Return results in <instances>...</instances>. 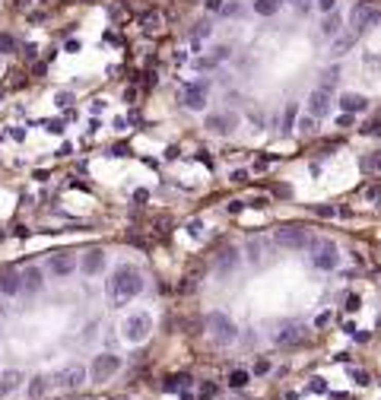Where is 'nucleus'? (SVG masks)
Returning <instances> with one entry per match:
<instances>
[{
    "instance_id": "f257e3e1",
    "label": "nucleus",
    "mask_w": 381,
    "mask_h": 400,
    "mask_svg": "<svg viewBox=\"0 0 381 400\" xmlns=\"http://www.w3.org/2000/svg\"><path fill=\"white\" fill-rule=\"evenodd\" d=\"M105 293L115 305H127L131 299H137L143 293V274L134 264H121V267H115V274L108 277Z\"/></svg>"
},
{
    "instance_id": "f03ea898",
    "label": "nucleus",
    "mask_w": 381,
    "mask_h": 400,
    "mask_svg": "<svg viewBox=\"0 0 381 400\" xmlns=\"http://www.w3.org/2000/svg\"><path fill=\"white\" fill-rule=\"evenodd\" d=\"M207 334L216 347H232V343L239 340V327H235V321L226 312H210L207 315Z\"/></svg>"
},
{
    "instance_id": "7ed1b4c3",
    "label": "nucleus",
    "mask_w": 381,
    "mask_h": 400,
    "mask_svg": "<svg viewBox=\"0 0 381 400\" xmlns=\"http://www.w3.org/2000/svg\"><path fill=\"white\" fill-rule=\"evenodd\" d=\"M312 264H315L318 270H337V264H340V251H337V245H334L331 239H318V242H312Z\"/></svg>"
},
{
    "instance_id": "20e7f679",
    "label": "nucleus",
    "mask_w": 381,
    "mask_h": 400,
    "mask_svg": "<svg viewBox=\"0 0 381 400\" xmlns=\"http://www.w3.org/2000/svg\"><path fill=\"white\" fill-rule=\"evenodd\" d=\"M124 340L127 343H143L150 337V331H153V315H147V312H137V315H131L124 321Z\"/></svg>"
},
{
    "instance_id": "39448f33",
    "label": "nucleus",
    "mask_w": 381,
    "mask_h": 400,
    "mask_svg": "<svg viewBox=\"0 0 381 400\" xmlns=\"http://www.w3.org/2000/svg\"><path fill=\"white\" fill-rule=\"evenodd\" d=\"M381 23V7H375V4H356V10H353V16H350V26H353V32L356 35H362L369 26H378Z\"/></svg>"
},
{
    "instance_id": "423d86ee",
    "label": "nucleus",
    "mask_w": 381,
    "mask_h": 400,
    "mask_svg": "<svg viewBox=\"0 0 381 400\" xmlns=\"http://www.w3.org/2000/svg\"><path fill=\"white\" fill-rule=\"evenodd\" d=\"M118 369H121V359H118L115 353H102V356L93 359V369H89V375H93L96 381H108Z\"/></svg>"
},
{
    "instance_id": "0eeeda50",
    "label": "nucleus",
    "mask_w": 381,
    "mask_h": 400,
    "mask_svg": "<svg viewBox=\"0 0 381 400\" xmlns=\"http://www.w3.org/2000/svg\"><path fill=\"white\" fill-rule=\"evenodd\" d=\"M277 245L299 251V248L308 245V232H305L302 226H283V229H277Z\"/></svg>"
},
{
    "instance_id": "6e6552de",
    "label": "nucleus",
    "mask_w": 381,
    "mask_h": 400,
    "mask_svg": "<svg viewBox=\"0 0 381 400\" xmlns=\"http://www.w3.org/2000/svg\"><path fill=\"white\" fill-rule=\"evenodd\" d=\"M207 99H210V83L207 80H197V83H191L185 89V105L191 108V112H201V108L207 105Z\"/></svg>"
},
{
    "instance_id": "1a4fd4ad",
    "label": "nucleus",
    "mask_w": 381,
    "mask_h": 400,
    "mask_svg": "<svg viewBox=\"0 0 381 400\" xmlns=\"http://www.w3.org/2000/svg\"><path fill=\"white\" fill-rule=\"evenodd\" d=\"M235 124H239V118H235L232 112H216V115H207V127L213 134H220V137H229L235 131Z\"/></svg>"
},
{
    "instance_id": "9d476101",
    "label": "nucleus",
    "mask_w": 381,
    "mask_h": 400,
    "mask_svg": "<svg viewBox=\"0 0 381 400\" xmlns=\"http://www.w3.org/2000/svg\"><path fill=\"white\" fill-rule=\"evenodd\" d=\"M16 293H23V274H20V270H13V267H7L4 274H0V296L13 299Z\"/></svg>"
},
{
    "instance_id": "9b49d317",
    "label": "nucleus",
    "mask_w": 381,
    "mask_h": 400,
    "mask_svg": "<svg viewBox=\"0 0 381 400\" xmlns=\"http://www.w3.org/2000/svg\"><path fill=\"white\" fill-rule=\"evenodd\" d=\"M328 112H331V93L318 86L315 93L308 96V115H312V118H324Z\"/></svg>"
},
{
    "instance_id": "f8f14e48",
    "label": "nucleus",
    "mask_w": 381,
    "mask_h": 400,
    "mask_svg": "<svg viewBox=\"0 0 381 400\" xmlns=\"http://www.w3.org/2000/svg\"><path fill=\"white\" fill-rule=\"evenodd\" d=\"M80 267H83V274H86V277L102 274V270H105V251H102V248H89V251L83 254Z\"/></svg>"
},
{
    "instance_id": "ddd939ff",
    "label": "nucleus",
    "mask_w": 381,
    "mask_h": 400,
    "mask_svg": "<svg viewBox=\"0 0 381 400\" xmlns=\"http://www.w3.org/2000/svg\"><path fill=\"white\" fill-rule=\"evenodd\" d=\"M239 261H242V251H239V248L220 251V254H216V274H220V277H229L232 270L239 267Z\"/></svg>"
},
{
    "instance_id": "4468645a",
    "label": "nucleus",
    "mask_w": 381,
    "mask_h": 400,
    "mask_svg": "<svg viewBox=\"0 0 381 400\" xmlns=\"http://www.w3.org/2000/svg\"><path fill=\"white\" fill-rule=\"evenodd\" d=\"M83 381H86V369H83V366H67V369L58 375V385H61L64 391H77Z\"/></svg>"
},
{
    "instance_id": "2eb2a0df",
    "label": "nucleus",
    "mask_w": 381,
    "mask_h": 400,
    "mask_svg": "<svg viewBox=\"0 0 381 400\" xmlns=\"http://www.w3.org/2000/svg\"><path fill=\"white\" fill-rule=\"evenodd\" d=\"M48 270H51V274L54 277H70V274H74V270H77V258H74V254H54V258H51V264H48Z\"/></svg>"
},
{
    "instance_id": "dca6fc26",
    "label": "nucleus",
    "mask_w": 381,
    "mask_h": 400,
    "mask_svg": "<svg viewBox=\"0 0 381 400\" xmlns=\"http://www.w3.org/2000/svg\"><path fill=\"white\" fill-rule=\"evenodd\" d=\"M337 105L343 108L347 115H359V112H369V99L366 96H359V93H343L337 99Z\"/></svg>"
},
{
    "instance_id": "f3484780",
    "label": "nucleus",
    "mask_w": 381,
    "mask_h": 400,
    "mask_svg": "<svg viewBox=\"0 0 381 400\" xmlns=\"http://www.w3.org/2000/svg\"><path fill=\"white\" fill-rule=\"evenodd\" d=\"M45 274H42V267H29L26 270V274H23V289H26V293H39V289H42V280Z\"/></svg>"
},
{
    "instance_id": "a211bd4d",
    "label": "nucleus",
    "mask_w": 381,
    "mask_h": 400,
    "mask_svg": "<svg viewBox=\"0 0 381 400\" xmlns=\"http://www.w3.org/2000/svg\"><path fill=\"white\" fill-rule=\"evenodd\" d=\"M343 29V16L334 10V13H324V20H321V32L328 35V39H334V35Z\"/></svg>"
},
{
    "instance_id": "6ab92c4d",
    "label": "nucleus",
    "mask_w": 381,
    "mask_h": 400,
    "mask_svg": "<svg viewBox=\"0 0 381 400\" xmlns=\"http://www.w3.org/2000/svg\"><path fill=\"white\" fill-rule=\"evenodd\" d=\"M274 340H277V347H293V343H299V340H302V331H299L296 324H293V327H283V331H280Z\"/></svg>"
},
{
    "instance_id": "aec40b11",
    "label": "nucleus",
    "mask_w": 381,
    "mask_h": 400,
    "mask_svg": "<svg viewBox=\"0 0 381 400\" xmlns=\"http://www.w3.org/2000/svg\"><path fill=\"white\" fill-rule=\"evenodd\" d=\"M296 121H299V108H296V102H289V105H286V115H283V137L293 134Z\"/></svg>"
},
{
    "instance_id": "412c9836",
    "label": "nucleus",
    "mask_w": 381,
    "mask_h": 400,
    "mask_svg": "<svg viewBox=\"0 0 381 400\" xmlns=\"http://www.w3.org/2000/svg\"><path fill=\"white\" fill-rule=\"evenodd\" d=\"M283 7V0H254V13L258 16H274Z\"/></svg>"
},
{
    "instance_id": "4be33fe9",
    "label": "nucleus",
    "mask_w": 381,
    "mask_h": 400,
    "mask_svg": "<svg viewBox=\"0 0 381 400\" xmlns=\"http://www.w3.org/2000/svg\"><path fill=\"white\" fill-rule=\"evenodd\" d=\"M20 381H23V375H20V372H7V375H0V394H10V391H16V388H20Z\"/></svg>"
},
{
    "instance_id": "5701e85b",
    "label": "nucleus",
    "mask_w": 381,
    "mask_h": 400,
    "mask_svg": "<svg viewBox=\"0 0 381 400\" xmlns=\"http://www.w3.org/2000/svg\"><path fill=\"white\" fill-rule=\"evenodd\" d=\"M159 20H162V16H159L156 10H147V13L140 16V26H143V32H156V29H159Z\"/></svg>"
},
{
    "instance_id": "b1692460",
    "label": "nucleus",
    "mask_w": 381,
    "mask_h": 400,
    "mask_svg": "<svg viewBox=\"0 0 381 400\" xmlns=\"http://www.w3.org/2000/svg\"><path fill=\"white\" fill-rule=\"evenodd\" d=\"M248 381H251V372H245V369H235V372H229V388H235V391H239V388H245Z\"/></svg>"
},
{
    "instance_id": "393cba45",
    "label": "nucleus",
    "mask_w": 381,
    "mask_h": 400,
    "mask_svg": "<svg viewBox=\"0 0 381 400\" xmlns=\"http://www.w3.org/2000/svg\"><path fill=\"white\" fill-rule=\"evenodd\" d=\"M356 39H359L356 32H350V35H340V39L334 42V54H347V51L356 45Z\"/></svg>"
},
{
    "instance_id": "a878e982",
    "label": "nucleus",
    "mask_w": 381,
    "mask_h": 400,
    "mask_svg": "<svg viewBox=\"0 0 381 400\" xmlns=\"http://www.w3.org/2000/svg\"><path fill=\"white\" fill-rule=\"evenodd\" d=\"M229 54H232V48L229 45H216V48H210V64L216 67V64H223V61H229Z\"/></svg>"
},
{
    "instance_id": "bb28decb",
    "label": "nucleus",
    "mask_w": 381,
    "mask_h": 400,
    "mask_svg": "<svg viewBox=\"0 0 381 400\" xmlns=\"http://www.w3.org/2000/svg\"><path fill=\"white\" fill-rule=\"evenodd\" d=\"M45 391H48V381H45L42 375H35V378H32V385H29V397H32V400H39V397H45Z\"/></svg>"
},
{
    "instance_id": "cd10ccee",
    "label": "nucleus",
    "mask_w": 381,
    "mask_h": 400,
    "mask_svg": "<svg viewBox=\"0 0 381 400\" xmlns=\"http://www.w3.org/2000/svg\"><path fill=\"white\" fill-rule=\"evenodd\" d=\"M337 80H340V67L334 64V67H328V70H324V80H321V89H328V93H331V89L337 86Z\"/></svg>"
},
{
    "instance_id": "c85d7f7f",
    "label": "nucleus",
    "mask_w": 381,
    "mask_h": 400,
    "mask_svg": "<svg viewBox=\"0 0 381 400\" xmlns=\"http://www.w3.org/2000/svg\"><path fill=\"white\" fill-rule=\"evenodd\" d=\"M362 169H366V172H381V150L362 156Z\"/></svg>"
},
{
    "instance_id": "c756f323",
    "label": "nucleus",
    "mask_w": 381,
    "mask_h": 400,
    "mask_svg": "<svg viewBox=\"0 0 381 400\" xmlns=\"http://www.w3.org/2000/svg\"><path fill=\"white\" fill-rule=\"evenodd\" d=\"M16 51V39L10 32H0V54H13Z\"/></svg>"
},
{
    "instance_id": "7c9ffc66",
    "label": "nucleus",
    "mask_w": 381,
    "mask_h": 400,
    "mask_svg": "<svg viewBox=\"0 0 381 400\" xmlns=\"http://www.w3.org/2000/svg\"><path fill=\"white\" fill-rule=\"evenodd\" d=\"M185 232L191 235V239H201V235H204V220H197V216H194V220L185 226Z\"/></svg>"
},
{
    "instance_id": "2f4dec72",
    "label": "nucleus",
    "mask_w": 381,
    "mask_h": 400,
    "mask_svg": "<svg viewBox=\"0 0 381 400\" xmlns=\"http://www.w3.org/2000/svg\"><path fill=\"white\" fill-rule=\"evenodd\" d=\"M54 105H58V108H70V105H74V93H64V89H61V93L54 96Z\"/></svg>"
},
{
    "instance_id": "473e14b6",
    "label": "nucleus",
    "mask_w": 381,
    "mask_h": 400,
    "mask_svg": "<svg viewBox=\"0 0 381 400\" xmlns=\"http://www.w3.org/2000/svg\"><path fill=\"white\" fill-rule=\"evenodd\" d=\"M210 32H213V29H210L207 23H197V26H194V42H204V39H210Z\"/></svg>"
},
{
    "instance_id": "72a5a7b5",
    "label": "nucleus",
    "mask_w": 381,
    "mask_h": 400,
    "mask_svg": "<svg viewBox=\"0 0 381 400\" xmlns=\"http://www.w3.org/2000/svg\"><path fill=\"white\" fill-rule=\"evenodd\" d=\"M308 391H315V394H328V381H324V378H312Z\"/></svg>"
},
{
    "instance_id": "f704fd0d",
    "label": "nucleus",
    "mask_w": 381,
    "mask_h": 400,
    "mask_svg": "<svg viewBox=\"0 0 381 400\" xmlns=\"http://www.w3.org/2000/svg\"><path fill=\"white\" fill-rule=\"evenodd\" d=\"M220 16H226V20H232V16H239V4H223V10H220Z\"/></svg>"
},
{
    "instance_id": "c9c22d12",
    "label": "nucleus",
    "mask_w": 381,
    "mask_h": 400,
    "mask_svg": "<svg viewBox=\"0 0 381 400\" xmlns=\"http://www.w3.org/2000/svg\"><path fill=\"white\" fill-rule=\"evenodd\" d=\"M185 381H188V378H181V375H178V378H169V381H162V388H166V391H178L181 385H185Z\"/></svg>"
},
{
    "instance_id": "e433bc0d",
    "label": "nucleus",
    "mask_w": 381,
    "mask_h": 400,
    "mask_svg": "<svg viewBox=\"0 0 381 400\" xmlns=\"http://www.w3.org/2000/svg\"><path fill=\"white\" fill-rule=\"evenodd\" d=\"M315 7H318L321 13H334V10H337V0H315Z\"/></svg>"
},
{
    "instance_id": "4c0bfd02",
    "label": "nucleus",
    "mask_w": 381,
    "mask_h": 400,
    "mask_svg": "<svg viewBox=\"0 0 381 400\" xmlns=\"http://www.w3.org/2000/svg\"><path fill=\"white\" fill-rule=\"evenodd\" d=\"M289 4H293L299 13H308V10H312L315 7V0H289Z\"/></svg>"
},
{
    "instance_id": "58836bf2",
    "label": "nucleus",
    "mask_w": 381,
    "mask_h": 400,
    "mask_svg": "<svg viewBox=\"0 0 381 400\" xmlns=\"http://www.w3.org/2000/svg\"><path fill=\"white\" fill-rule=\"evenodd\" d=\"M248 258H251L254 264L261 261V242H251V245H248Z\"/></svg>"
},
{
    "instance_id": "ea45409f",
    "label": "nucleus",
    "mask_w": 381,
    "mask_h": 400,
    "mask_svg": "<svg viewBox=\"0 0 381 400\" xmlns=\"http://www.w3.org/2000/svg\"><path fill=\"white\" fill-rule=\"evenodd\" d=\"M359 305H362V299H359L356 293H350V296H347V312H359Z\"/></svg>"
},
{
    "instance_id": "a19ab883",
    "label": "nucleus",
    "mask_w": 381,
    "mask_h": 400,
    "mask_svg": "<svg viewBox=\"0 0 381 400\" xmlns=\"http://www.w3.org/2000/svg\"><path fill=\"white\" fill-rule=\"evenodd\" d=\"M270 372V362L267 359H258V362H254V375H267Z\"/></svg>"
},
{
    "instance_id": "79ce46f5",
    "label": "nucleus",
    "mask_w": 381,
    "mask_h": 400,
    "mask_svg": "<svg viewBox=\"0 0 381 400\" xmlns=\"http://www.w3.org/2000/svg\"><path fill=\"white\" fill-rule=\"evenodd\" d=\"M362 134H381V118H375L372 124H366V127H362Z\"/></svg>"
},
{
    "instance_id": "37998d69",
    "label": "nucleus",
    "mask_w": 381,
    "mask_h": 400,
    "mask_svg": "<svg viewBox=\"0 0 381 400\" xmlns=\"http://www.w3.org/2000/svg\"><path fill=\"white\" fill-rule=\"evenodd\" d=\"M213 394H216V388H213L210 381H207V385H201V394H197V397H201V400H210Z\"/></svg>"
},
{
    "instance_id": "c03bdc74",
    "label": "nucleus",
    "mask_w": 381,
    "mask_h": 400,
    "mask_svg": "<svg viewBox=\"0 0 381 400\" xmlns=\"http://www.w3.org/2000/svg\"><path fill=\"white\" fill-rule=\"evenodd\" d=\"M226 210H229L232 216H235V213H242V210H245V200H229V207H226Z\"/></svg>"
},
{
    "instance_id": "a18cd8bd",
    "label": "nucleus",
    "mask_w": 381,
    "mask_h": 400,
    "mask_svg": "<svg viewBox=\"0 0 381 400\" xmlns=\"http://www.w3.org/2000/svg\"><path fill=\"white\" fill-rule=\"evenodd\" d=\"M267 204H270V200H267V197H254V200H251V207H254V210H264Z\"/></svg>"
},
{
    "instance_id": "49530a36",
    "label": "nucleus",
    "mask_w": 381,
    "mask_h": 400,
    "mask_svg": "<svg viewBox=\"0 0 381 400\" xmlns=\"http://www.w3.org/2000/svg\"><path fill=\"white\" fill-rule=\"evenodd\" d=\"M223 4H226V0H207V10H213V13H220V10H223Z\"/></svg>"
},
{
    "instance_id": "de8ad7c7",
    "label": "nucleus",
    "mask_w": 381,
    "mask_h": 400,
    "mask_svg": "<svg viewBox=\"0 0 381 400\" xmlns=\"http://www.w3.org/2000/svg\"><path fill=\"white\" fill-rule=\"evenodd\" d=\"M299 127H302V131H305V134H312V131H315V118H305V121H302Z\"/></svg>"
},
{
    "instance_id": "09e8293b",
    "label": "nucleus",
    "mask_w": 381,
    "mask_h": 400,
    "mask_svg": "<svg viewBox=\"0 0 381 400\" xmlns=\"http://www.w3.org/2000/svg\"><path fill=\"white\" fill-rule=\"evenodd\" d=\"M48 131H51V134H64V121H51Z\"/></svg>"
},
{
    "instance_id": "8fccbe9b",
    "label": "nucleus",
    "mask_w": 381,
    "mask_h": 400,
    "mask_svg": "<svg viewBox=\"0 0 381 400\" xmlns=\"http://www.w3.org/2000/svg\"><path fill=\"white\" fill-rule=\"evenodd\" d=\"M350 124H353V115H347V112H343V115H340V121H337V127H350Z\"/></svg>"
},
{
    "instance_id": "3c124183",
    "label": "nucleus",
    "mask_w": 381,
    "mask_h": 400,
    "mask_svg": "<svg viewBox=\"0 0 381 400\" xmlns=\"http://www.w3.org/2000/svg\"><path fill=\"white\" fill-rule=\"evenodd\" d=\"M315 213H318V216H334L337 210H334V207H315Z\"/></svg>"
},
{
    "instance_id": "603ef678",
    "label": "nucleus",
    "mask_w": 381,
    "mask_h": 400,
    "mask_svg": "<svg viewBox=\"0 0 381 400\" xmlns=\"http://www.w3.org/2000/svg\"><path fill=\"white\" fill-rule=\"evenodd\" d=\"M353 378H356V385H369V375L366 372H353Z\"/></svg>"
},
{
    "instance_id": "864d4df0",
    "label": "nucleus",
    "mask_w": 381,
    "mask_h": 400,
    "mask_svg": "<svg viewBox=\"0 0 381 400\" xmlns=\"http://www.w3.org/2000/svg\"><path fill=\"white\" fill-rule=\"evenodd\" d=\"M328 321H331V315H328V312H324V315H318V318H315V327H324V324H328Z\"/></svg>"
},
{
    "instance_id": "5fc2aeb1",
    "label": "nucleus",
    "mask_w": 381,
    "mask_h": 400,
    "mask_svg": "<svg viewBox=\"0 0 381 400\" xmlns=\"http://www.w3.org/2000/svg\"><path fill=\"white\" fill-rule=\"evenodd\" d=\"M147 197H150V194L143 191V188H140V191H134V200H137V204H143V200H147Z\"/></svg>"
},
{
    "instance_id": "6e6d98bb",
    "label": "nucleus",
    "mask_w": 381,
    "mask_h": 400,
    "mask_svg": "<svg viewBox=\"0 0 381 400\" xmlns=\"http://www.w3.org/2000/svg\"><path fill=\"white\" fill-rule=\"evenodd\" d=\"M245 178H248V172H245V169H242V172H232V181H245Z\"/></svg>"
},
{
    "instance_id": "4d7b16f0",
    "label": "nucleus",
    "mask_w": 381,
    "mask_h": 400,
    "mask_svg": "<svg viewBox=\"0 0 381 400\" xmlns=\"http://www.w3.org/2000/svg\"><path fill=\"white\" fill-rule=\"evenodd\" d=\"M29 7V0H16V10H26Z\"/></svg>"
},
{
    "instance_id": "13d9d810",
    "label": "nucleus",
    "mask_w": 381,
    "mask_h": 400,
    "mask_svg": "<svg viewBox=\"0 0 381 400\" xmlns=\"http://www.w3.org/2000/svg\"><path fill=\"white\" fill-rule=\"evenodd\" d=\"M286 400H299V394H293V391H289V394H286Z\"/></svg>"
}]
</instances>
